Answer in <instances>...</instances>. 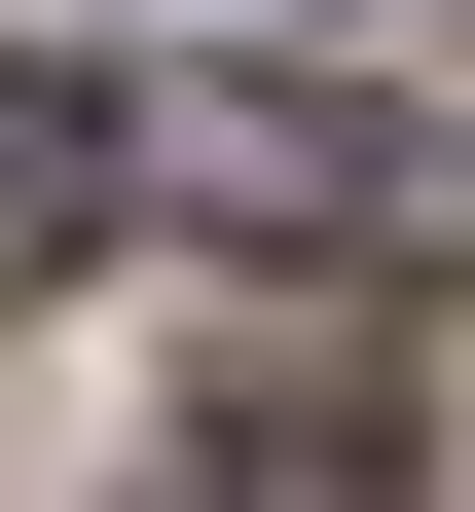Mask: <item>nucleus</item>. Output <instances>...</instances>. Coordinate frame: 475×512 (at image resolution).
<instances>
[{
  "label": "nucleus",
  "instance_id": "nucleus-1",
  "mask_svg": "<svg viewBox=\"0 0 475 512\" xmlns=\"http://www.w3.org/2000/svg\"><path fill=\"white\" fill-rule=\"evenodd\" d=\"M110 183H183V220H220V256H293V293L439 220V183H402V110H329V74H110Z\"/></svg>",
  "mask_w": 475,
  "mask_h": 512
},
{
  "label": "nucleus",
  "instance_id": "nucleus-2",
  "mask_svg": "<svg viewBox=\"0 0 475 512\" xmlns=\"http://www.w3.org/2000/svg\"><path fill=\"white\" fill-rule=\"evenodd\" d=\"M110 256V74H0V293Z\"/></svg>",
  "mask_w": 475,
  "mask_h": 512
},
{
  "label": "nucleus",
  "instance_id": "nucleus-3",
  "mask_svg": "<svg viewBox=\"0 0 475 512\" xmlns=\"http://www.w3.org/2000/svg\"><path fill=\"white\" fill-rule=\"evenodd\" d=\"M183 512H220V476H183Z\"/></svg>",
  "mask_w": 475,
  "mask_h": 512
}]
</instances>
